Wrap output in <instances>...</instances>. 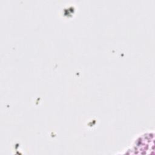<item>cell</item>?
I'll use <instances>...</instances> for the list:
<instances>
[{
  "instance_id": "cell-1",
  "label": "cell",
  "mask_w": 155,
  "mask_h": 155,
  "mask_svg": "<svg viewBox=\"0 0 155 155\" xmlns=\"http://www.w3.org/2000/svg\"><path fill=\"white\" fill-rule=\"evenodd\" d=\"M154 131H145L135 137L130 147L119 154H153L154 153Z\"/></svg>"
}]
</instances>
